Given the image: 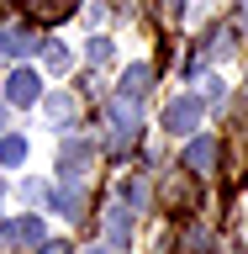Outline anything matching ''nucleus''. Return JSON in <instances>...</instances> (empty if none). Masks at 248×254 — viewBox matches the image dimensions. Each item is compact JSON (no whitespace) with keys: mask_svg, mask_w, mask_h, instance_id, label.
Listing matches in <instances>:
<instances>
[{"mask_svg":"<svg viewBox=\"0 0 248 254\" xmlns=\"http://www.w3.org/2000/svg\"><path fill=\"white\" fill-rule=\"evenodd\" d=\"M90 254H111V249H90Z\"/></svg>","mask_w":248,"mask_h":254,"instance_id":"412c9836","label":"nucleus"},{"mask_svg":"<svg viewBox=\"0 0 248 254\" xmlns=\"http://www.w3.org/2000/svg\"><path fill=\"white\" fill-rule=\"evenodd\" d=\"M74 111H79V101H74V95H63V90H53V95H48V122H74Z\"/></svg>","mask_w":248,"mask_h":254,"instance_id":"6e6552de","label":"nucleus"},{"mask_svg":"<svg viewBox=\"0 0 248 254\" xmlns=\"http://www.w3.org/2000/svg\"><path fill=\"white\" fill-rule=\"evenodd\" d=\"M43 254H63V244H43Z\"/></svg>","mask_w":248,"mask_h":254,"instance_id":"a211bd4d","label":"nucleus"},{"mask_svg":"<svg viewBox=\"0 0 248 254\" xmlns=\"http://www.w3.org/2000/svg\"><path fill=\"white\" fill-rule=\"evenodd\" d=\"M158 11H164V16H180V0H158Z\"/></svg>","mask_w":248,"mask_h":254,"instance_id":"f3484780","label":"nucleus"},{"mask_svg":"<svg viewBox=\"0 0 248 254\" xmlns=\"http://www.w3.org/2000/svg\"><path fill=\"white\" fill-rule=\"evenodd\" d=\"M27 159V138H0V164H21Z\"/></svg>","mask_w":248,"mask_h":254,"instance_id":"4468645a","label":"nucleus"},{"mask_svg":"<svg viewBox=\"0 0 248 254\" xmlns=\"http://www.w3.org/2000/svg\"><path fill=\"white\" fill-rule=\"evenodd\" d=\"M37 85H43V79L32 74V69H11V79H5V101H11V106H32V101H37Z\"/></svg>","mask_w":248,"mask_h":254,"instance_id":"20e7f679","label":"nucleus"},{"mask_svg":"<svg viewBox=\"0 0 248 254\" xmlns=\"http://www.w3.org/2000/svg\"><path fill=\"white\" fill-rule=\"evenodd\" d=\"M43 217H16V222H5V233H0V244L5 249H32V244H43Z\"/></svg>","mask_w":248,"mask_h":254,"instance_id":"7ed1b4c3","label":"nucleus"},{"mask_svg":"<svg viewBox=\"0 0 248 254\" xmlns=\"http://www.w3.org/2000/svg\"><path fill=\"white\" fill-rule=\"evenodd\" d=\"M106 233L116 238V244H127V238H132V212H127V201L106 206Z\"/></svg>","mask_w":248,"mask_h":254,"instance_id":"0eeeda50","label":"nucleus"},{"mask_svg":"<svg viewBox=\"0 0 248 254\" xmlns=\"http://www.w3.org/2000/svg\"><path fill=\"white\" fill-rule=\"evenodd\" d=\"M211 164H217V138H190L185 170H190V175H211Z\"/></svg>","mask_w":248,"mask_h":254,"instance_id":"39448f33","label":"nucleus"},{"mask_svg":"<svg viewBox=\"0 0 248 254\" xmlns=\"http://www.w3.org/2000/svg\"><path fill=\"white\" fill-rule=\"evenodd\" d=\"M111 122H116L122 138H127V132H138V106H132L127 95H122V101H111Z\"/></svg>","mask_w":248,"mask_h":254,"instance_id":"1a4fd4ad","label":"nucleus"},{"mask_svg":"<svg viewBox=\"0 0 248 254\" xmlns=\"http://www.w3.org/2000/svg\"><path fill=\"white\" fill-rule=\"evenodd\" d=\"M148 79H153V69H148V64H132V69L122 74V95H127V101L143 95V90H148Z\"/></svg>","mask_w":248,"mask_h":254,"instance_id":"9d476101","label":"nucleus"},{"mask_svg":"<svg viewBox=\"0 0 248 254\" xmlns=\"http://www.w3.org/2000/svg\"><path fill=\"white\" fill-rule=\"evenodd\" d=\"M122 201L143 206V201H148V186H143V180H127V186H122Z\"/></svg>","mask_w":248,"mask_h":254,"instance_id":"2eb2a0df","label":"nucleus"},{"mask_svg":"<svg viewBox=\"0 0 248 254\" xmlns=\"http://www.w3.org/2000/svg\"><path fill=\"white\" fill-rule=\"evenodd\" d=\"M69 11H74V0H32V16H43V21H58Z\"/></svg>","mask_w":248,"mask_h":254,"instance_id":"f8f14e48","label":"nucleus"},{"mask_svg":"<svg viewBox=\"0 0 248 254\" xmlns=\"http://www.w3.org/2000/svg\"><path fill=\"white\" fill-rule=\"evenodd\" d=\"M201 117H206V101H196V95H174L169 111H164V127H169V132H196Z\"/></svg>","mask_w":248,"mask_h":254,"instance_id":"f257e3e1","label":"nucleus"},{"mask_svg":"<svg viewBox=\"0 0 248 254\" xmlns=\"http://www.w3.org/2000/svg\"><path fill=\"white\" fill-rule=\"evenodd\" d=\"M0 127H5V106H0Z\"/></svg>","mask_w":248,"mask_h":254,"instance_id":"aec40b11","label":"nucleus"},{"mask_svg":"<svg viewBox=\"0 0 248 254\" xmlns=\"http://www.w3.org/2000/svg\"><path fill=\"white\" fill-rule=\"evenodd\" d=\"M48 201L58 206L63 217H79V212H85V196H79V190H74V186H63V190H53V196H48Z\"/></svg>","mask_w":248,"mask_h":254,"instance_id":"9b49d317","label":"nucleus"},{"mask_svg":"<svg viewBox=\"0 0 248 254\" xmlns=\"http://www.w3.org/2000/svg\"><path fill=\"white\" fill-rule=\"evenodd\" d=\"M95 164V148H90V138H69L58 148V170H63V180H79V175Z\"/></svg>","mask_w":248,"mask_h":254,"instance_id":"f03ea898","label":"nucleus"},{"mask_svg":"<svg viewBox=\"0 0 248 254\" xmlns=\"http://www.w3.org/2000/svg\"><path fill=\"white\" fill-rule=\"evenodd\" d=\"M0 201H5V175H0Z\"/></svg>","mask_w":248,"mask_h":254,"instance_id":"6ab92c4d","label":"nucleus"},{"mask_svg":"<svg viewBox=\"0 0 248 254\" xmlns=\"http://www.w3.org/2000/svg\"><path fill=\"white\" fill-rule=\"evenodd\" d=\"M32 48H37V37H32L27 27H11V32H0V53H11V59H27Z\"/></svg>","mask_w":248,"mask_h":254,"instance_id":"423d86ee","label":"nucleus"},{"mask_svg":"<svg viewBox=\"0 0 248 254\" xmlns=\"http://www.w3.org/2000/svg\"><path fill=\"white\" fill-rule=\"evenodd\" d=\"M43 64H48V74H63V69H69V48L48 43V48H43Z\"/></svg>","mask_w":248,"mask_h":254,"instance_id":"ddd939ff","label":"nucleus"},{"mask_svg":"<svg viewBox=\"0 0 248 254\" xmlns=\"http://www.w3.org/2000/svg\"><path fill=\"white\" fill-rule=\"evenodd\" d=\"M90 59H95V64L111 59V43H106V37H90Z\"/></svg>","mask_w":248,"mask_h":254,"instance_id":"dca6fc26","label":"nucleus"}]
</instances>
